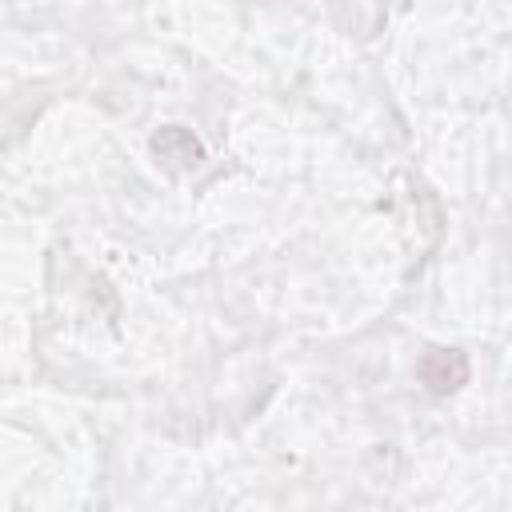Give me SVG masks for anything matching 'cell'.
<instances>
[{
    "label": "cell",
    "mask_w": 512,
    "mask_h": 512,
    "mask_svg": "<svg viewBox=\"0 0 512 512\" xmlns=\"http://www.w3.org/2000/svg\"><path fill=\"white\" fill-rule=\"evenodd\" d=\"M472 376V364H468V352L460 348H428L420 360H416V380L432 392V396H456Z\"/></svg>",
    "instance_id": "1"
},
{
    "label": "cell",
    "mask_w": 512,
    "mask_h": 512,
    "mask_svg": "<svg viewBox=\"0 0 512 512\" xmlns=\"http://www.w3.org/2000/svg\"><path fill=\"white\" fill-rule=\"evenodd\" d=\"M148 148H152V156H156L168 172H176V176H188V172H196V168L204 164V144H200L184 124H164V128H156V132L148 136Z\"/></svg>",
    "instance_id": "2"
}]
</instances>
